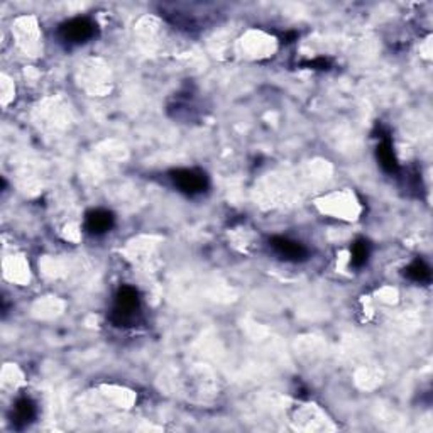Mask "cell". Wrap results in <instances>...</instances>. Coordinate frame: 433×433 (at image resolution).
<instances>
[{
    "mask_svg": "<svg viewBox=\"0 0 433 433\" xmlns=\"http://www.w3.org/2000/svg\"><path fill=\"white\" fill-rule=\"evenodd\" d=\"M171 181L173 185L178 188L179 191H183L185 195L195 196L204 193L209 188V178L204 171L200 169H174L171 171Z\"/></svg>",
    "mask_w": 433,
    "mask_h": 433,
    "instance_id": "obj_2",
    "label": "cell"
},
{
    "mask_svg": "<svg viewBox=\"0 0 433 433\" xmlns=\"http://www.w3.org/2000/svg\"><path fill=\"white\" fill-rule=\"evenodd\" d=\"M404 276H407L408 279L414 281V283H428L432 278V271L425 261L417 259L404 269Z\"/></svg>",
    "mask_w": 433,
    "mask_h": 433,
    "instance_id": "obj_8",
    "label": "cell"
},
{
    "mask_svg": "<svg viewBox=\"0 0 433 433\" xmlns=\"http://www.w3.org/2000/svg\"><path fill=\"white\" fill-rule=\"evenodd\" d=\"M371 254V246L367 241H357L352 246V266L354 268H362L366 264L367 259H369Z\"/></svg>",
    "mask_w": 433,
    "mask_h": 433,
    "instance_id": "obj_9",
    "label": "cell"
},
{
    "mask_svg": "<svg viewBox=\"0 0 433 433\" xmlns=\"http://www.w3.org/2000/svg\"><path fill=\"white\" fill-rule=\"evenodd\" d=\"M36 418V404L31 398L17 399L12 409V427L17 430L29 427Z\"/></svg>",
    "mask_w": 433,
    "mask_h": 433,
    "instance_id": "obj_6",
    "label": "cell"
},
{
    "mask_svg": "<svg viewBox=\"0 0 433 433\" xmlns=\"http://www.w3.org/2000/svg\"><path fill=\"white\" fill-rule=\"evenodd\" d=\"M377 161H379L381 168L384 169L386 173H398L399 164L398 159H396V154L393 151V144H391L389 139H384L382 142H379V146H377Z\"/></svg>",
    "mask_w": 433,
    "mask_h": 433,
    "instance_id": "obj_7",
    "label": "cell"
},
{
    "mask_svg": "<svg viewBox=\"0 0 433 433\" xmlns=\"http://www.w3.org/2000/svg\"><path fill=\"white\" fill-rule=\"evenodd\" d=\"M139 293L132 287H121L115 294V305L110 320L115 327H132L139 319Z\"/></svg>",
    "mask_w": 433,
    "mask_h": 433,
    "instance_id": "obj_1",
    "label": "cell"
},
{
    "mask_svg": "<svg viewBox=\"0 0 433 433\" xmlns=\"http://www.w3.org/2000/svg\"><path fill=\"white\" fill-rule=\"evenodd\" d=\"M273 251L278 254L281 259H287L292 262H302L308 257V249L302 242L292 241L288 237H273L269 241Z\"/></svg>",
    "mask_w": 433,
    "mask_h": 433,
    "instance_id": "obj_4",
    "label": "cell"
},
{
    "mask_svg": "<svg viewBox=\"0 0 433 433\" xmlns=\"http://www.w3.org/2000/svg\"><path fill=\"white\" fill-rule=\"evenodd\" d=\"M114 224H115L114 214L104 209L89 211L85 219V229L89 230L91 236H104V234H107L109 230L114 227Z\"/></svg>",
    "mask_w": 433,
    "mask_h": 433,
    "instance_id": "obj_5",
    "label": "cell"
},
{
    "mask_svg": "<svg viewBox=\"0 0 433 433\" xmlns=\"http://www.w3.org/2000/svg\"><path fill=\"white\" fill-rule=\"evenodd\" d=\"M96 26L89 17H75L59 27V38L66 44H83L95 36Z\"/></svg>",
    "mask_w": 433,
    "mask_h": 433,
    "instance_id": "obj_3",
    "label": "cell"
}]
</instances>
